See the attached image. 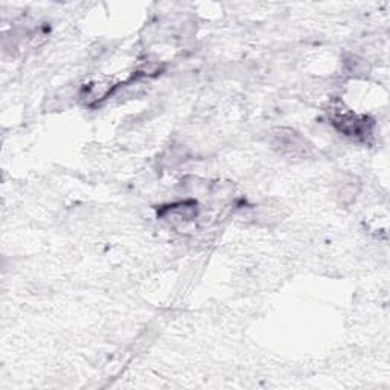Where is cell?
<instances>
[{"label": "cell", "mask_w": 390, "mask_h": 390, "mask_svg": "<svg viewBox=\"0 0 390 390\" xmlns=\"http://www.w3.org/2000/svg\"><path fill=\"white\" fill-rule=\"evenodd\" d=\"M331 119L334 126L348 136H360L364 131L369 133L366 127V118H358L357 115L345 110V108L341 112L334 110Z\"/></svg>", "instance_id": "6da1fadb"}, {"label": "cell", "mask_w": 390, "mask_h": 390, "mask_svg": "<svg viewBox=\"0 0 390 390\" xmlns=\"http://www.w3.org/2000/svg\"><path fill=\"white\" fill-rule=\"evenodd\" d=\"M276 146H280L282 151H288L293 155L298 154H305L307 150V142L303 140L298 133L288 131V135H284V131H279V135H276Z\"/></svg>", "instance_id": "7a4b0ae2"}]
</instances>
